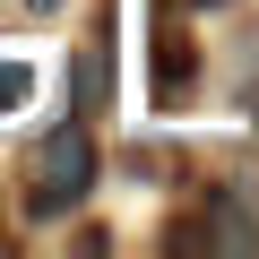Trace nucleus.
Wrapping results in <instances>:
<instances>
[{
  "label": "nucleus",
  "instance_id": "2",
  "mask_svg": "<svg viewBox=\"0 0 259 259\" xmlns=\"http://www.w3.org/2000/svg\"><path fill=\"white\" fill-rule=\"evenodd\" d=\"M26 95H35V69L26 61H0V112H18Z\"/></svg>",
  "mask_w": 259,
  "mask_h": 259
},
{
  "label": "nucleus",
  "instance_id": "1",
  "mask_svg": "<svg viewBox=\"0 0 259 259\" xmlns=\"http://www.w3.org/2000/svg\"><path fill=\"white\" fill-rule=\"evenodd\" d=\"M87 182H95V139H87L78 121H61L52 139H35V156H26V207H35V216L78 207Z\"/></svg>",
  "mask_w": 259,
  "mask_h": 259
}]
</instances>
